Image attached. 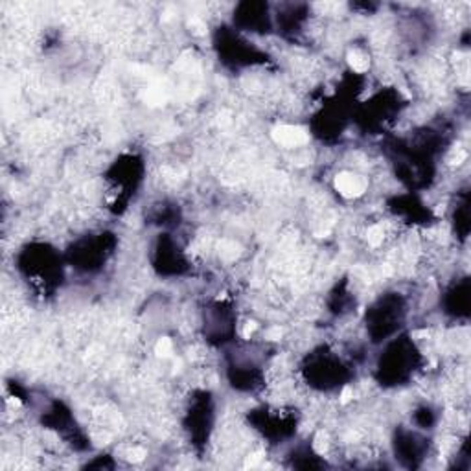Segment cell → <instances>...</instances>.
I'll use <instances>...</instances> for the list:
<instances>
[{"instance_id":"cell-1","label":"cell","mask_w":471,"mask_h":471,"mask_svg":"<svg viewBox=\"0 0 471 471\" xmlns=\"http://www.w3.org/2000/svg\"><path fill=\"white\" fill-rule=\"evenodd\" d=\"M17 271L35 293L46 297L63 280L61 256L49 243H28L17 254Z\"/></svg>"},{"instance_id":"cell-2","label":"cell","mask_w":471,"mask_h":471,"mask_svg":"<svg viewBox=\"0 0 471 471\" xmlns=\"http://www.w3.org/2000/svg\"><path fill=\"white\" fill-rule=\"evenodd\" d=\"M166 208H168V207H164V217H168V212H166ZM159 219H162V214H159Z\"/></svg>"}]
</instances>
